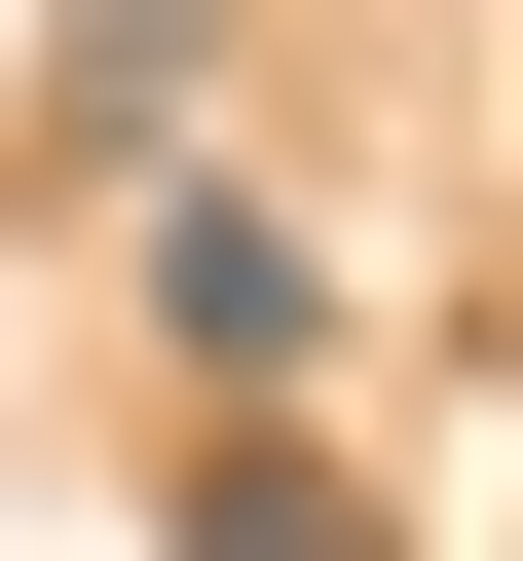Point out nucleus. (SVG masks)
<instances>
[{
  "label": "nucleus",
  "mask_w": 523,
  "mask_h": 561,
  "mask_svg": "<svg viewBox=\"0 0 523 561\" xmlns=\"http://www.w3.org/2000/svg\"><path fill=\"white\" fill-rule=\"evenodd\" d=\"M150 337H187V412H300V375H337V300H300L262 187H150Z\"/></svg>",
  "instance_id": "1"
},
{
  "label": "nucleus",
  "mask_w": 523,
  "mask_h": 561,
  "mask_svg": "<svg viewBox=\"0 0 523 561\" xmlns=\"http://www.w3.org/2000/svg\"><path fill=\"white\" fill-rule=\"evenodd\" d=\"M38 76H75V113H187V76H224V0H38Z\"/></svg>",
  "instance_id": "2"
},
{
  "label": "nucleus",
  "mask_w": 523,
  "mask_h": 561,
  "mask_svg": "<svg viewBox=\"0 0 523 561\" xmlns=\"http://www.w3.org/2000/svg\"><path fill=\"white\" fill-rule=\"evenodd\" d=\"M187 561H374V524H337L300 449H262V412H224V449H187Z\"/></svg>",
  "instance_id": "3"
}]
</instances>
